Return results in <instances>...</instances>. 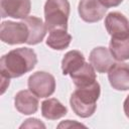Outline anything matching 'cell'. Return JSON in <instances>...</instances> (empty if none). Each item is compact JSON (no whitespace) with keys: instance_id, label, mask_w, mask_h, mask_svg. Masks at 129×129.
Masks as SVG:
<instances>
[{"instance_id":"cell-16","label":"cell","mask_w":129,"mask_h":129,"mask_svg":"<svg viewBox=\"0 0 129 129\" xmlns=\"http://www.w3.org/2000/svg\"><path fill=\"white\" fill-rule=\"evenodd\" d=\"M72 41V35L63 29H53L49 32L46 39V45L55 50H62L69 47Z\"/></svg>"},{"instance_id":"cell-2","label":"cell","mask_w":129,"mask_h":129,"mask_svg":"<svg viewBox=\"0 0 129 129\" xmlns=\"http://www.w3.org/2000/svg\"><path fill=\"white\" fill-rule=\"evenodd\" d=\"M101 94V88L98 82L86 87H79L71 95V107L81 118L91 117L97 109V101Z\"/></svg>"},{"instance_id":"cell-9","label":"cell","mask_w":129,"mask_h":129,"mask_svg":"<svg viewBox=\"0 0 129 129\" xmlns=\"http://www.w3.org/2000/svg\"><path fill=\"white\" fill-rule=\"evenodd\" d=\"M108 80L113 89L117 91L129 90V64L115 62L108 72Z\"/></svg>"},{"instance_id":"cell-4","label":"cell","mask_w":129,"mask_h":129,"mask_svg":"<svg viewBox=\"0 0 129 129\" xmlns=\"http://www.w3.org/2000/svg\"><path fill=\"white\" fill-rule=\"evenodd\" d=\"M28 89L38 98H47L55 91V79L46 72L38 71L28 78Z\"/></svg>"},{"instance_id":"cell-3","label":"cell","mask_w":129,"mask_h":129,"mask_svg":"<svg viewBox=\"0 0 129 129\" xmlns=\"http://www.w3.org/2000/svg\"><path fill=\"white\" fill-rule=\"evenodd\" d=\"M71 6L69 0H46L44 4V20L46 28L68 30Z\"/></svg>"},{"instance_id":"cell-5","label":"cell","mask_w":129,"mask_h":129,"mask_svg":"<svg viewBox=\"0 0 129 129\" xmlns=\"http://www.w3.org/2000/svg\"><path fill=\"white\" fill-rule=\"evenodd\" d=\"M0 38L3 42L11 45L26 43L28 39V28L23 21H3L0 26Z\"/></svg>"},{"instance_id":"cell-1","label":"cell","mask_w":129,"mask_h":129,"mask_svg":"<svg viewBox=\"0 0 129 129\" xmlns=\"http://www.w3.org/2000/svg\"><path fill=\"white\" fill-rule=\"evenodd\" d=\"M36 63L37 55L32 48H15L1 57L0 75L8 79L19 78L32 71Z\"/></svg>"},{"instance_id":"cell-17","label":"cell","mask_w":129,"mask_h":129,"mask_svg":"<svg viewBox=\"0 0 129 129\" xmlns=\"http://www.w3.org/2000/svg\"><path fill=\"white\" fill-rule=\"evenodd\" d=\"M109 50L118 61L129 59V38L112 37L109 43Z\"/></svg>"},{"instance_id":"cell-6","label":"cell","mask_w":129,"mask_h":129,"mask_svg":"<svg viewBox=\"0 0 129 129\" xmlns=\"http://www.w3.org/2000/svg\"><path fill=\"white\" fill-rule=\"evenodd\" d=\"M105 27L107 32L114 38H129V20L118 12H110L105 18Z\"/></svg>"},{"instance_id":"cell-7","label":"cell","mask_w":129,"mask_h":129,"mask_svg":"<svg viewBox=\"0 0 129 129\" xmlns=\"http://www.w3.org/2000/svg\"><path fill=\"white\" fill-rule=\"evenodd\" d=\"M107 9L100 0H80L78 6L80 17L89 23L98 22L103 19Z\"/></svg>"},{"instance_id":"cell-14","label":"cell","mask_w":129,"mask_h":129,"mask_svg":"<svg viewBox=\"0 0 129 129\" xmlns=\"http://www.w3.org/2000/svg\"><path fill=\"white\" fill-rule=\"evenodd\" d=\"M67 113V107L55 98L47 99L41 103V115L45 119L57 120L66 116Z\"/></svg>"},{"instance_id":"cell-20","label":"cell","mask_w":129,"mask_h":129,"mask_svg":"<svg viewBox=\"0 0 129 129\" xmlns=\"http://www.w3.org/2000/svg\"><path fill=\"white\" fill-rule=\"evenodd\" d=\"M9 83H10V79H8V78H6V77L1 76V89H2L1 93H2V94L5 92L6 88L9 86Z\"/></svg>"},{"instance_id":"cell-21","label":"cell","mask_w":129,"mask_h":129,"mask_svg":"<svg viewBox=\"0 0 129 129\" xmlns=\"http://www.w3.org/2000/svg\"><path fill=\"white\" fill-rule=\"evenodd\" d=\"M123 109H124V113H125L126 117H127V118H129V95L127 96V98H126V99H125V101H124Z\"/></svg>"},{"instance_id":"cell-8","label":"cell","mask_w":129,"mask_h":129,"mask_svg":"<svg viewBox=\"0 0 129 129\" xmlns=\"http://www.w3.org/2000/svg\"><path fill=\"white\" fill-rule=\"evenodd\" d=\"M31 8L30 0H0L1 17L24 19L28 16Z\"/></svg>"},{"instance_id":"cell-15","label":"cell","mask_w":129,"mask_h":129,"mask_svg":"<svg viewBox=\"0 0 129 129\" xmlns=\"http://www.w3.org/2000/svg\"><path fill=\"white\" fill-rule=\"evenodd\" d=\"M86 62L84 54L80 50H70L68 51L62 60H61V71L62 74L66 75H71L78 71L83 64Z\"/></svg>"},{"instance_id":"cell-12","label":"cell","mask_w":129,"mask_h":129,"mask_svg":"<svg viewBox=\"0 0 129 129\" xmlns=\"http://www.w3.org/2000/svg\"><path fill=\"white\" fill-rule=\"evenodd\" d=\"M28 28V39L27 44L34 45L42 41L46 34V26L42 20L36 16H27L22 20Z\"/></svg>"},{"instance_id":"cell-11","label":"cell","mask_w":129,"mask_h":129,"mask_svg":"<svg viewBox=\"0 0 129 129\" xmlns=\"http://www.w3.org/2000/svg\"><path fill=\"white\" fill-rule=\"evenodd\" d=\"M38 97L30 90L19 91L14 97V106L16 110L24 115H31L38 110Z\"/></svg>"},{"instance_id":"cell-13","label":"cell","mask_w":129,"mask_h":129,"mask_svg":"<svg viewBox=\"0 0 129 129\" xmlns=\"http://www.w3.org/2000/svg\"><path fill=\"white\" fill-rule=\"evenodd\" d=\"M94 67L91 64V62H85L83 67H81L78 71L71 74V79L73 80V83L77 88L79 87H86L94 84L97 82V76L95 73Z\"/></svg>"},{"instance_id":"cell-18","label":"cell","mask_w":129,"mask_h":129,"mask_svg":"<svg viewBox=\"0 0 129 129\" xmlns=\"http://www.w3.org/2000/svg\"><path fill=\"white\" fill-rule=\"evenodd\" d=\"M23 127H42V128H45V125L43 123H41L38 119L29 118V119L25 120V123H23L20 126V128H23Z\"/></svg>"},{"instance_id":"cell-19","label":"cell","mask_w":129,"mask_h":129,"mask_svg":"<svg viewBox=\"0 0 129 129\" xmlns=\"http://www.w3.org/2000/svg\"><path fill=\"white\" fill-rule=\"evenodd\" d=\"M100 2L107 8L109 7H116L118 5H120L123 0H100Z\"/></svg>"},{"instance_id":"cell-10","label":"cell","mask_w":129,"mask_h":129,"mask_svg":"<svg viewBox=\"0 0 129 129\" xmlns=\"http://www.w3.org/2000/svg\"><path fill=\"white\" fill-rule=\"evenodd\" d=\"M89 59L94 69L100 74L108 73L111 67L115 63V58L111 54L110 50L104 46H98L93 48L90 52Z\"/></svg>"}]
</instances>
